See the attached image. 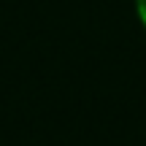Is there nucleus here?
<instances>
[{"label":"nucleus","mask_w":146,"mask_h":146,"mask_svg":"<svg viewBox=\"0 0 146 146\" xmlns=\"http://www.w3.org/2000/svg\"><path fill=\"white\" fill-rule=\"evenodd\" d=\"M138 14H141V22L146 25V0H138Z\"/></svg>","instance_id":"1"}]
</instances>
